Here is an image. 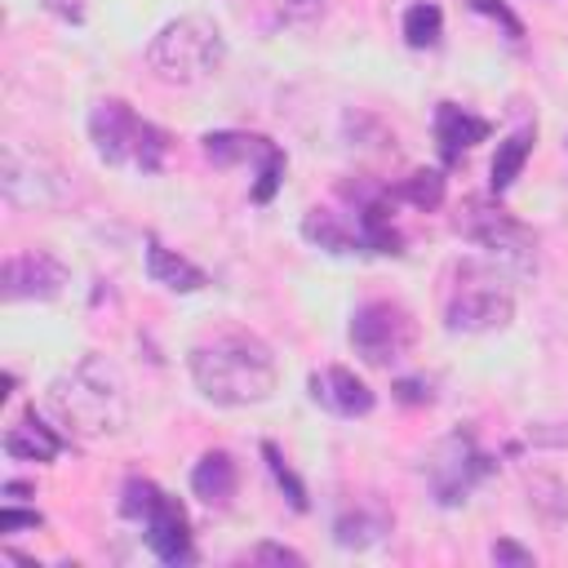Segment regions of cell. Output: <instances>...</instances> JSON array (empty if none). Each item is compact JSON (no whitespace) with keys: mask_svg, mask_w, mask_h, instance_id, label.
Listing matches in <instances>:
<instances>
[{"mask_svg":"<svg viewBox=\"0 0 568 568\" xmlns=\"http://www.w3.org/2000/svg\"><path fill=\"white\" fill-rule=\"evenodd\" d=\"M390 200H408L413 209H439V204H444V173L417 169V173H408V178L390 191Z\"/></svg>","mask_w":568,"mask_h":568,"instance_id":"24","label":"cell"},{"mask_svg":"<svg viewBox=\"0 0 568 568\" xmlns=\"http://www.w3.org/2000/svg\"><path fill=\"white\" fill-rule=\"evenodd\" d=\"M248 559H253V564H302V555L288 550V546H280V541H262V546H253Z\"/></svg>","mask_w":568,"mask_h":568,"instance_id":"28","label":"cell"},{"mask_svg":"<svg viewBox=\"0 0 568 568\" xmlns=\"http://www.w3.org/2000/svg\"><path fill=\"white\" fill-rule=\"evenodd\" d=\"M346 337H351V346H355V355H359L364 364L390 368V364H399V359L413 351V342H417V320H413V311H408L404 302H395V297H368V302H359V306L351 311Z\"/></svg>","mask_w":568,"mask_h":568,"instance_id":"9","label":"cell"},{"mask_svg":"<svg viewBox=\"0 0 568 568\" xmlns=\"http://www.w3.org/2000/svg\"><path fill=\"white\" fill-rule=\"evenodd\" d=\"M4 453H9L13 462H53V457L62 453V435H58L53 426H44V422L36 417V408H31V413H22V417L4 430Z\"/></svg>","mask_w":568,"mask_h":568,"instance_id":"17","label":"cell"},{"mask_svg":"<svg viewBox=\"0 0 568 568\" xmlns=\"http://www.w3.org/2000/svg\"><path fill=\"white\" fill-rule=\"evenodd\" d=\"M0 191L13 209H58V204H67V186H62L58 169L44 164L40 155H27L18 142H4Z\"/></svg>","mask_w":568,"mask_h":568,"instance_id":"11","label":"cell"},{"mask_svg":"<svg viewBox=\"0 0 568 568\" xmlns=\"http://www.w3.org/2000/svg\"><path fill=\"white\" fill-rule=\"evenodd\" d=\"M200 146H204V155H209L213 164H244V160H253V164H257V182H253V200H257V204H266V200L280 191V182H284L288 155H284L271 138H262V133L217 129V133H204Z\"/></svg>","mask_w":568,"mask_h":568,"instance_id":"10","label":"cell"},{"mask_svg":"<svg viewBox=\"0 0 568 568\" xmlns=\"http://www.w3.org/2000/svg\"><path fill=\"white\" fill-rule=\"evenodd\" d=\"M532 142H537V129H515L510 138H501L497 142V155H493V191L501 195V191H510V182L524 173V164H528V155H532Z\"/></svg>","mask_w":568,"mask_h":568,"instance_id":"20","label":"cell"},{"mask_svg":"<svg viewBox=\"0 0 568 568\" xmlns=\"http://www.w3.org/2000/svg\"><path fill=\"white\" fill-rule=\"evenodd\" d=\"M395 399H404V404H430L435 395H430V382L426 377H399L395 382Z\"/></svg>","mask_w":568,"mask_h":568,"instance_id":"29","label":"cell"},{"mask_svg":"<svg viewBox=\"0 0 568 568\" xmlns=\"http://www.w3.org/2000/svg\"><path fill=\"white\" fill-rule=\"evenodd\" d=\"M470 4H475L479 13H488L493 22H501L510 40H524V22H519V18H515V13H510V9L501 4V0H470Z\"/></svg>","mask_w":568,"mask_h":568,"instance_id":"26","label":"cell"},{"mask_svg":"<svg viewBox=\"0 0 568 568\" xmlns=\"http://www.w3.org/2000/svg\"><path fill=\"white\" fill-rule=\"evenodd\" d=\"M288 9H297V13H315L320 0H288Z\"/></svg>","mask_w":568,"mask_h":568,"instance_id":"32","label":"cell"},{"mask_svg":"<svg viewBox=\"0 0 568 568\" xmlns=\"http://www.w3.org/2000/svg\"><path fill=\"white\" fill-rule=\"evenodd\" d=\"M71 271L58 253L49 248H22V253H9L4 266H0V288L9 302H49L67 288Z\"/></svg>","mask_w":568,"mask_h":568,"instance_id":"12","label":"cell"},{"mask_svg":"<svg viewBox=\"0 0 568 568\" xmlns=\"http://www.w3.org/2000/svg\"><path fill=\"white\" fill-rule=\"evenodd\" d=\"M302 235H306L311 244L328 248V253H355V248H364L359 235H355V226H342L337 213H328V209H311V213L302 217Z\"/></svg>","mask_w":568,"mask_h":568,"instance_id":"21","label":"cell"},{"mask_svg":"<svg viewBox=\"0 0 568 568\" xmlns=\"http://www.w3.org/2000/svg\"><path fill=\"white\" fill-rule=\"evenodd\" d=\"M44 9L62 22H84V0H44Z\"/></svg>","mask_w":568,"mask_h":568,"instance_id":"31","label":"cell"},{"mask_svg":"<svg viewBox=\"0 0 568 568\" xmlns=\"http://www.w3.org/2000/svg\"><path fill=\"white\" fill-rule=\"evenodd\" d=\"M49 408L58 413L62 426H71L84 439L120 435L129 426V417H133L124 373L98 351L80 355L71 368H62L49 382Z\"/></svg>","mask_w":568,"mask_h":568,"instance_id":"2","label":"cell"},{"mask_svg":"<svg viewBox=\"0 0 568 568\" xmlns=\"http://www.w3.org/2000/svg\"><path fill=\"white\" fill-rule=\"evenodd\" d=\"M226 58L222 27L204 13H182L164 22L146 44V67L164 84H200L209 80Z\"/></svg>","mask_w":568,"mask_h":568,"instance_id":"3","label":"cell"},{"mask_svg":"<svg viewBox=\"0 0 568 568\" xmlns=\"http://www.w3.org/2000/svg\"><path fill=\"white\" fill-rule=\"evenodd\" d=\"M120 510L129 519L142 524V537H146V550L164 564H191L195 559V546H191V524H186V510L178 497H169L164 488H155L151 479H124L120 488Z\"/></svg>","mask_w":568,"mask_h":568,"instance_id":"6","label":"cell"},{"mask_svg":"<svg viewBox=\"0 0 568 568\" xmlns=\"http://www.w3.org/2000/svg\"><path fill=\"white\" fill-rule=\"evenodd\" d=\"M457 231L470 244H479L488 257H497L501 266H510L519 275L537 271V235L519 217H510L497 200H484V195L466 200L462 213H457Z\"/></svg>","mask_w":568,"mask_h":568,"instance_id":"8","label":"cell"},{"mask_svg":"<svg viewBox=\"0 0 568 568\" xmlns=\"http://www.w3.org/2000/svg\"><path fill=\"white\" fill-rule=\"evenodd\" d=\"M493 470H497V457L484 453V444H479V435L470 426H457L444 439H435L426 462H422L426 488H430V497L439 506H462Z\"/></svg>","mask_w":568,"mask_h":568,"instance_id":"7","label":"cell"},{"mask_svg":"<svg viewBox=\"0 0 568 568\" xmlns=\"http://www.w3.org/2000/svg\"><path fill=\"white\" fill-rule=\"evenodd\" d=\"M510 315H515V288L506 284L501 266L462 257L444 288L448 333H493V328H506Z\"/></svg>","mask_w":568,"mask_h":568,"instance_id":"4","label":"cell"},{"mask_svg":"<svg viewBox=\"0 0 568 568\" xmlns=\"http://www.w3.org/2000/svg\"><path fill=\"white\" fill-rule=\"evenodd\" d=\"M355 235H359V244H364L368 253H399L404 240H399V231H395V222H390V191L359 200Z\"/></svg>","mask_w":568,"mask_h":568,"instance_id":"19","label":"cell"},{"mask_svg":"<svg viewBox=\"0 0 568 568\" xmlns=\"http://www.w3.org/2000/svg\"><path fill=\"white\" fill-rule=\"evenodd\" d=\"M191 382L217 408H248L275 395L280 368L271 346L248 328H222L191 346Z\"/></svg>","mask_w":568,"mask_h":568,"instance_id":"1","label":"cell"},{"mask_svg":"<svg viewBox=\"0 0 568 568\" xmlns=\"http://www.w3.org/2000/svg\"><path fill=\"white\" fill-rule=\"evenodd\" d=\"M262 457H266V470H271V479L284 488L288 506H293V510H306V484H302V479H297V470L284 462V453H280V448L266 439V444H262Z\"/></svg>","mask_w":568,"mask_h":568,"instance_id":"25","label":"cell"},{"mask_svg":"<svg viewBox=\"0 0 568 568\" xmlns=\"http://www.w3.org/2000/svg\"><path fill=\"white\" fill-rule=\"evenodd\" d=\"M4 493H9V501H18V497H27L31 488H27V484H4Z\"/></svg>","mask_w":568,"mask_h":568,"instance_id":"33","label":"cell"},{"mask_svg":"<svg viewBox=\"0 0 568 568\" xmlns=\"http://www.w3.org/2000/svg\"><path fill=\"white\" fill-rule=\"evenodd\" d=\"M528 506L546 524H568V484L559 475H528Z\"/></svg>","mask_w":568,"mask_h":568,"instance_id":"22","label":"cell"},{"mask_svg":"<svg viewBox=\"0 0 568 568\" xmlns=\"http://www.w3.org/2000/svg\"><path fill=\"white\" fill-rule=\"evenodd\" d=\"M89 138H93V151L106 164H124V169H138V173H160L164 160H169V133L160 124L142 120L120 98L93 102V111H89Z\"/></svg>","mask_w":568,"mask_h":568,"instance_id":"5","label":"cell"},{"mask_svg":"<svg viewBox=\"0 0 568 568\" xmlns=\"http://www.w3.org/2000/svg\"><path fill=\"white\" fill-rule=\"evenodd\" d=\"M40 515L36 510H18V506H4L0 510V532H18V528H36Z\"/></svg>","mask_w":568,"mask_h":568,"instance_id":"30","label":"cell"},{"mask_svg":"<svg viewBox=\"0 0 568 568\" xmlns=\"http://www.w3.org/2000/svg\"><path fill=\"white\" fill-rule=\"evenodd\" d=\"M488 133H493V124L484 115H475V111H466L457 102H439L435 106V142H439L444 164L462 160V151H470L475 142H484Z\"/></svg>","mask_w":568,"mask_h":568,"instance_id":"14","label":"cell"},{"mask_svg":"<svg viewBox=\"0 0 568 568\" xmlns=\"http://www.w3.org/2000/svg\"><path fill=\"white\" fill-rule=\"evenodd\" d=\"M311 399L320 408H328L333 417H364L377 404L373 386L364 377H355L351 368H342V364H328V368L311 373Z\"/></svg>","mask_w":568,"mask_h":568,"instance_id":"13","label":"cell"},{"mask_svg":"<svg viewBox=\"0 0 568 568\" xmlns=\"http://www.w3.org/2000/svg\"><path fill=\"white\" fill-rule=\"evenodd\" d=\"M235 488H240V466H235L231 453L213 448V453H204V457L195 462V470H191V493H195L200 501H209V506L222 510V506H231Z\"/></svg>","mask_w":568,"mask_h":568,"instance_id":"15","label":"cell"},{"mask_svg":"<svg viewBox=\"0 0 568 568\" xmlns=\"http://www.w3.org/2000/svg\"><path fill=\"white\" fill-rule=\"evenodd\" d=\"M493 564H515V568H532L537 559H532V550H524L519 541H510V537H501V541H493Z\"/></svg>","mask_w":568,"mask_h":568,"instance_id":"27","label":"cell"},{"mask_svg":"<svg viewBox=\"0 0 568 568\" xmlns=\"http://www.w3.org/2000/svg\"><path fill=\"white\" fill-rule=\"evenodd\" d=\"M439 36H444V9L435 0H417L404 9V40L413 49H430L439 44Z\"/></svg>","mask_w":568,"mask_h":568,"instance_id":"23","label":"cell"},{"mask_svg":"<svg viewBox=\"0 0 568 568\" xmlns=\"http://www.w3.org/2000/svg\"><path fill=\"white\" fill-rule=\"evenodd\" d=\"M146 275H151L155 284L173 288V293H195V288L209 284V275H204L191 257H182L178 248L160 244L155 235H146Z\"/></svg>","mask_w":568,"mask_h":568,"instance_id":"16","label":"cell"},{"mask_svg":"<svg viewBox=\"0 0 568 568\" xmlns=\"http://www.w3.org/2000/svg\"><path fill=\"white\" fill-rule=\"evenodd\" d=\"M390 524H395V519H390L382 506L359 501V506H346V510L333 519V541L346 546V550H368V546H377V541L390 532Z\"/></svg>","mask_w":568,"mask_h":568,"instance_id":"18","label":"cell"}]
</instances>
